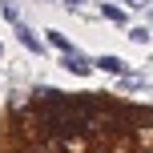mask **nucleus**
<instances>
[{
    "label": "nucleus",
    "instance_id": "nucleus-1",
    "mask_svg": "<svg viewBox=\"0 0 153 153\" xmlns=\"http://www.w3.org/2000/svg\"><path fill=\"white\" fill-rule=\"evenodd\" d=\"M12 28H16V40H20V45H24V48H28V53H32V56H40V53H45V45H40V36H36V32H32V28H28V24H20V20H16V24H12Z\"/></svg>",
    "mask_w": 153,
    "mask_h": 153
},
{
    "label": "nucleus",
    "instance_id": "nucleus-2",
    "mask_svg": "<svg viewBox=\"0 0 153 153\" xmlns=\"http://www.w3.org/2000/svg\"><path fill=\"white\" fill-rule=\"evenodd\" d=\"M61 65H65L69 73H76V76H89V73H93V61H85V56L76 53V48H73V53H65V56H61Z\"/></svg>",
    "mask_w": 153,
    "mask_h": 153
},
{
    "label": "nucleus",
    "instance_id": "nucleus-3",
    "mask_svg": "<svg viewBox=\"0 0 153 153\" xmlns=\"http://www.w3.org/2000/svg\"><path fill=\"white\" fill-rule=\"evenodd\" d=\"M93 69H101V73H113V76H125V73H129V69H125V61H121V56H93Z\"/></svg>",
    "mask_w": 153,
    "mask_h": 153
},
{
    "label": "nucleus",
    "instance_id": "nucleus-4",
    "mask_svg": "<svg viewBox=\"0 0 153 153\" xmlns=\"http://www.w3.org/2000/svg\"><path fill=\"white\" fill-rule=\"evenodd\" d=\"M101 16H105V20H113V24H129L125 8H117V4H101Z\"/></svg>",
    "mask_w": 153,
    "mask_h": 153
},
{
    "label": "nucleus",
    "instance_id": "nucleus-5",
    "mask_svg": "<svg viewBox=\"0 0 153 153\" xmlns=\"http://www.w3.org/2000/svg\"><path fill=\"white\" fill-rule=\"evenodd\" d=\"M48 45H53V48H61V53H73V48H76L73 40L65 36V32H48Z\"/></svg>",
    "mask_w": 153,
    "mask_h": 153
},
{
    "label": "nucleus",
    "instance_id": "nucleus-6",
    "mask_svg": "<svg viewBox=\"0 0 153 153\" xmlns=\"http://www.w3.org/2000/svg\"><path fill=\"white\" fill-rule=\"evenodd\" d=\"M0 8H4V20H8V24H16V20H20V8H16L12 0H4Z\"/></svg>",
    "mask_w": 153,
    "mask_h": 153
},
{
    "label": "nucleus",
    "instance_id": "nucleus-7",
    "mask_svg": "<svg viewBox=\"0 0 153 153\" xmlns=\"http://www.w3.org/2000/svg\"><path fill=\"white\" fill-rule=\"evenodd\" d=\"M129 40H137V45H149V40H153V32H149V28H129Z\"/></svg>",
    "mask_w": 153,
    "mask_h": 153
},
{
    "label": "nucleus",
    "instance_id": "nucleus-8",
    "mask_svg": "<svg viewBox=\"0 0 153 153\" xmlns=\"http://www.w3.org/2000/svg\"><path fill=\"white\" fill-rule=\"evenodd\" d=\"M65 4H69V8H85V0H65Z\"/></svg>",
    "mask_w": 153,
    "mask_h": 153
},
{
    "label": "nucleus",
    "instance_id": "nucleus-9",
    "mask_svg": "<svg viewBox=\"0 0 153 153\" xmlns=\"http://www.w3.org/2000/svg\"><path fill=\"white\" fill-rule=\"evenodd\" d=\"M0 56H4V45H0Z\"/></svg>",
    "mask_w": 153,
    "mask_h": 153
},
{
    "label": "nucleus",
    "instance_id": "nucleus-10",
    "mask_svg": "<svg viewBox=\"0 0 153 153\" xmlns=\"http://www.w3.org/2000/svg\"><path fill=\"white\" fill-rule=\"evenodd\" d=\"M48 4H56V0H48Z\"/></svg>",
    "mask_w": 153,
    "mask_h": 153
}]
</instances>
